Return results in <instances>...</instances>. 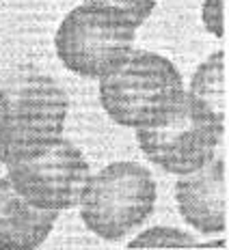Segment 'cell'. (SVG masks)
<instances>
[{"mask_svg": "<svg viewBox=\"0 0 229 250\" xmlns=\"http://www.w3.org/2000/svg\"><path fill=\"white\" fill-rule=\"evenodd\" d=\"M0 91L9 117L7 155L39 147L63 134L69 100L52 78L37 71H20Z\"/></svg>", "mask_w": 229, "mask_h": 250, "instance_id": "8992f818", "label": "cell"}, {"mask_svg": "<svg viewBox=\"0 0 229 250\" xmlns=\"http://www.w3.org/2000/svg\"><path fill=\"white\" fill-rule=\"evenodd\" d=\"M225 136V123L218 121L186 93L180 106L164 121L138 127L137 138L143 153L166 173L184 175L214 158Z\"/></svg>", "mask_w": 229, "mask_h": 250, "instance_id": "5b68a950", "label": "cell"}, {"mask_svg": "<svg viewBox=\"0 0 229 250\" xmlns=\"http://www.w3.org/2000/svg\"><path fill=\"white\" fill-rule=\"evenodd\" d=\"M206 2H214V4H227V0H206Z\"/></svg>", "mask_w": 229, "mask_h": 250, "instance_id": "4fadbf2b", "label": "cell"}, {"mask_svg": "<svg viewBox=\"0 0 229 250\" xmlns=\"http://www.w3.org/2000/svg\"><path fill=\"white\" fill-rule=\"evenodd\" d=\"M156 203V184L137 162H114L89 177L80 199L85 225L104 239L126 237L149 218Z\"/></svg>", "mask_w": 229, "mask_h": 250, "instance_id": "7a4b0ae2", "label": "cell"}, {"mask_svg": "<svg viewBox=\"0 0 229 250\" xmlns=\"http://www.w3.org/2000/svg\"><path fill=\"white\" fill-rule=\"evenodd\" d=\"M85 4L119 11L126 15V18L132 20L137 26H140L149 18V13L154 11L156 0H85Z\"/></svg>", "mask_w": 229, "mask_h": 250, "instance_id": "8fae6325", "label": "cell"}, {"mask_svg": "<svg viewBox=\"0 0 229 250\" xmlns=\"http://www.w3.org/2000/svg\"><path fill=\"white\" fill-rule=\"evenodd\" d=\"M128 246L130 248H197V242L190 235L178 231V229L156 227L140 233Z\"/></svg>", "mask_w": 229, "mask_h": 250, "instance_id": "30bf717a", "label": "cell"}, {"mask_svg": "<svg viewBox=\"0 0 229 250\" xmlns=\"http://www.w3.org/2000/svg\"><path fill=\"white\" fill-rule=\"evenodd\" d=\"M59 211L28 203L4 177L0 179V250H33L50 235Z\"/></svg>", "mask_w": 229, "mask_h": 250, "instance_id": "ba28073f", "label": "cell"}, {"mask_svg": "<svg viewBox=\"0 0 229 250\" xmlns=\"http://www.w3.org/2000/svg\"><path fill=\"white\" fill-rule=\"evenodd\" d=\"M182 76L171 61L152 52H134L117 69L102 76L100 97L113 121L149 127L164 121L184 100Z\"/></svg>", "mask_w": 229, "mask_h": 250, "instance_id": "6da1fadb", "label": "cell"}, {"mask_svg": "<svg viewBox=\"0 0 229 250\" xmlns=\"http://www.w3.org/2000/svg\"><path fill=\"white\" fill-rule=\"evenodd\" d=\"M7 179L28 203L44 209H69L82 199L89 164L76 145L63 136L4 158Z\"/></svg>", "mask_w": 229, "mask_h": 250, "instance_id": "3957f363", "label": "cell"}, {"mask_svg": "<svg viewBox=\"0 0 229 250\" xmlns=\"http://www.w3.org/2000/svg\"><path fill=\"white\" fill-rule=\"evenodd\" d=\"M137 24L119 11L82 4L56 33V52L67 69L87 78H102L132 54Z\"/></svg>", "mask_w": 229, "mask_h": 250, "instance_id": "277c9868", "label": "cell"}, {"mask_svg": "<svg viewBox=\"0 0 229 250\" xmlns=\"http://www.w3.org/2000/svg\"><path fill=\"white\" fill-rule=\"evenodd\" d=\"M7 140H9V117H7V102L0 91V164L7 155Z\"/></svg>", "mask_w": 229, "mask_h": 250, "instance_id": "7c38bea8", "label": "cell"}, {"mask_svg": "<svg viewBox=\"0 0 229 250\" xmlns=\"http://www.w3.org/2000/svg\"><path fill=\"white\" fill-rule=\"evenodd\" d=\"M188 95L197 104L214 114L218 121H227V54L225 50L214 52L197 69L190 82Z\"/></svg>", "mask_w": 229, "mask_h": 250, "instance_id": "9c48e42d", "label": "cell"}, {"mask_svg": "<svg viewBox=\"0 0 229 250\" xmlns=\"http://www.w3.org/2000/svg\"><path fill=\"white\" fill-rule=\"evenodd\" d=\"M175 199L184 220L201 233H221L227 227V164L221 158L184 173L175 184Z\"/></svg>", "mask_w": 229, "mask_h": 250, "instance_id": "52a82bcc", "label": "cell"}]
</instances>
